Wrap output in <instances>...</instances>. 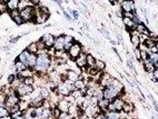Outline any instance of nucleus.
Returning <instances> with one entry per match:
<instances>
[{"instance_id": "obj_1", "label": "nucleus", "mask_w": 158, "mask_h": 119, "mask_svg": "<svg viewBox=\"0 0 158 119\" xmlns=\"http://www.w3.org/2000/svg\"><path fill=\"white\" fill-rule=\"evenodd\" d=\"M36 10L32 6H27L20 11V16L25 22L35 21L36 20Z\"/></svg>"}, {"instance_id": "obj_2", "label": "nucleus", "mask_w": 158, "mask_h": 119, "mask_svg": "<svg viewBox=\"0 0 158 119\" xmlns=\"http://www.w3.org/2000/svg\"><path fill=\"white\" fill-rule=\"evenodd\" d=\"M35 88L32 85H26L24 83H21L18 87L16 92L20 98L24 97L26 96H30L32 93L34 91Z\"/></svg>"}, {"instance_id": "obj_3", "label": "nucleus", "mask_w": 158, "mask_h": 119, "mask_svg": "<svg viewBox=\"0 0 158 119\" xmlns=\"http://www.w3.org/2000/svg\"><path fill=\"white\" fill-rule=\"evenodd\" d=\"M82 46L79 42H74L68 51V53L70 56V59L75 61L77 57H78L82 52Z\"/></svg>"}, {"instance_id": "obj_4", "label": "nucleus", "mask_w": 158, "mask_h": 119, "mask_svg": "<svg viewBox=\"0 0 158 119\" xmlns=\"http://www.w3.org/2000/svg\"><path fill=\"white\" fill-rule=\"evenodd\" d=\"M41 39L45 43L47 49H49L54 47L55 37L49 33H45L41 38Z\"/></svg>"}, {"instance_id": "obj_5", "label": "nucleus", "mask_w": 158, "mask_h": 119, "mask_svg": "<svg viewBox=\"0 0 158 119\" xmlns=\"http://www.w3.org/2000/svg\"><path fill=\"white\" fill-rule=\"evenodd\" d=\"M64 35H60L55 37V42L53 48L55 51H62L64 50Z\"/></svg>"}, {"instance_id": "obj_6", "label": "nucleus", "mask_w": 158, "mask_h": 119, "mask_svg": "<svg viewBox=\"0 0 158 119\" xmlns=\"http://www.w3.org/2000/svg\"><path fill=\"white\" fill-rule=\"evenodd\" d=\"M86 55L84 52H81L78 57L75 59V63L76 66L79 68H83L87 66L86 63Z\"/></svg>"}, {"instance_id": "obj_7", "label": "nucleus", "mask_w": 158, "mask_h": 119, "mask_svg": "<svg viewBox=\"0 0 158 119\" xmlns=\"http://www.w3.org/2000/svg\"><path fill=\"white\" fill-rule=\"evenodd\" d=\"M37 55L36 54H30V56L27 61V67L28 68L32 69L35 71V67L36 66Z\"/></svg>"}, {"instance_id": "obj_8", "label": "nucleus", "mask_w": 158, "mask_h": 119, "mask_svg": "<svg viewBox=\"0 0 158 119\" xmlns=\"http://www.w3.org/2000/svg\"><path fill=\"white\" fill-rule=\"evenodd\" d=\"M70 104L68 102L67 100H65L64 98V99L60 100V101L58 102L57 104V107L60 109V110L61 112H68V108L70 106Z\"/></svg>"}, {"instance_id": "obj_9", "label": "nucleus", "mask_w": 158, "mask_h": 119, "mask_svg": "<svg viewBox=\"0 0 158 119\" xmlns=\"http://www.w3.org/2000/svg\"><path fill=\"white\" fill-rule=\"evenodd\" d=\"M30 54L31 53H30L26 49H25V50H23V51L19 54V56L17 57V59H18V60H19L21 62H22L23 64H25V65L27 66V61L29 57L30 56Z\"/></svg>"}, {"instance_id": "obj_10", "label": "nucleus", "mask_w": 158, "mask_h": 119, "mask_svg": "<svg viewBox=\"0 0 158 119\" xmlns=\"http://www.w3.org/2000/svg\"><path fill=\"white\" fill-rule=\"evenodd\" d=\"M122 7L124 12H132L134 7L133 2L131 0H125L122 2Z\"/></svg>"}, {"instance_id": "obj_11", "label": "nucleus", "mask_w": 158, "mask_h": 119, "mask_svg": "<svg viewBox=\"0 0 158 119\" xmlns=\"http://www.w3.org/2000/svg\"><path fill=\"white\" fill-rule=\"evenodd\" d=\"M66 74L67 76V79L72 82H74L75 81L79 79V75L78 73L73 70H67L66 71Z\"/></svg>"}, {"instance_id": "obj_12", "label": "nucleus", "mask_w": 158, "mask_h": 119, "mask_svg": "<svg viewBox=\"0 0 158 119\" xmlns=\"http://www.w3.org/2000/svg\"><path fill=\"white\" fill-rule=\"evenodd\" d=\"M139 34H145L149 36V32L147 28L143 25V24L139 23L137 25L135 29H134Z\"/></svg>"}, {"instance_id": "obj_13", "label": "nucleus", "mask_w": 158, "mask_h": 119, "mask_svg": "<svg viewBox=\"0 0 158 119\" xmlns=\"http://www.w3.org/2000/svg\"><path fill=\"white\" fill-rule=\"evenodd\" d=\"M140 38L137 34H132L131 35V42L133 46L137 48H138L140 45Z\"/></svg>"}, {"instance_id": "obj_14", "label": "nucleus", "mask_w": 158, "mask_h": 119, "mask_svg": "<svg viewBox=\"0 0 158 119\" xmlns=\"http://www.w3.org/2000/svg\"><path fill=\"white\" fill-rule=\"evenodd\" d=\"M96 59L92 55L87 54L86 55V63L88 67H95Z\"/></svg>"}, {"instance_id": "obj_15", "label": "nucleus", "mask_w": 158, "mask_h": 119, "mask_svg": "<svg viewBox=\"0 0 158 119\" xmlns=\"http://www.w3.org/2000/svg\"><path fill=\"white\" fill-rule=\"evenodd\" d=\"M74 85L75 86V89L79 90H83L86 88V84L84 82V80L78 79L74 83Z\"/></svg>"}, {"instance_id": "obj_16", "label": "nucleus", "mask_w": 158, "mask_h": 119, "mask_svg": "<svg viewBox=\"0 0 158 119\" xmlns=\"http://www.w3.org/2000/svg\"><path fill=\"white\" fill-rule=\"evenodd\" d=\"M15 66L16 67V69H17V73L22 72V71L25 70V69H26L27 68V67L26 66L25 64H23L22 62L20 61L19 60H18V59H16L15 61Z\"/></svg>"}, {"instance_id": "obj_17", "label": "nucleus", "mask_w": 158, "mask_h": 119, "mask_svg": "<svg viewBox=\"0 0 158 119\" xmlns=\"http://www.w3.org/2000/svg\"><path fill=\"white\" fill-rule=\"evenodd\" d=\"M8 10H12L14 9L18 8V0H8V1L7 3Z\"/></svg>"}, {"instance_id": "obj_18", "label": "nucleus", "mask_w": 158, "mask_h": 119, "mask_svg": "<svg viewBox=\"0 0 158 119\" xmlns=\"http://www.w3.org/2000/svg\"><path fill=\"white\" fill-rule=\"evenodd\" d=\"M26 49L31 54H37L38 52V48H37L36 42H32L26 48Z\"/></svg>"}, {"instance_id": "obj_19", "label": "nucleus", "mask_w": 158, "mask_h": 119, "mask_svg": "<svg viewBox=\"0 0 158 119\" xmlns=\"http://www.w3.org/2000/svg\"><path fill=\"white\" fill-rule=\"evenodd\" d=\"M123 21L127 27L129 28L130 29L134 28L135 27V23H134V21L132 20V19L130 17H124L123 19Z\"/></svg>"}, {"instance_id": "obj_20", "label": "nucleus", "mask_w": 158, "mask_h": 119, "mask_svg": "<svg viewBox=\"0 0 158 119\" xmlns=\"http://www.w3.org/2000/svg\"><path fill=\"white\" fill-rule=\"evenodd\" d=\"M40 94L41 95V96L43 97L44 99H46L49 98L50 92H49V90L46 87L42 86L40 88Z\"/></svg>"}, {"instance_id": "obj_21", "label": "nucleus", "mask_w": 158, "mask_h": 119, "mask_svg": "<svg viewBox=\"0 0 158 119\" xmlns=\"http://www.w3.org/2000/svg\"><path fill=\"white\" fill-rule=\"evenodd\" d=\"M105 63L102 60H100V59H96V65H95V67L98 69V70L101 71L103 70H104L105 68Z\"/></svg>"}, {"instance_id": "obj_22", "label": "nucleus", "mask_w": 158, "mask_h": 119, "mask_svg": "<svg viewBox=\"0 0 158 119\" xmlns=\"http://www.w3.org/2000/svg\"><path fill=\"white\" fill-rule=\"evenodd\" d=\"M70 94L75 99H79V98H80L83 97V93L82 90L75 89L73 90V91H72Z\"/></svg>"}, {"instance_id": "obj_23", "label": "nucleus", "mask_w": 158, "mask_h": 119, "mask_svg": "<svg viewBox=\"0 0 158 119\" xmlns=\"http://www.w3.org/2000/svg\"><path fill=\"white\" fill-rule=\"evenodd\" d=\"M11 115L8 109L6 107H0V118Z\"/></svg>"}, {"instance_id": "obj_24", "label": "nucleus", "mask_w": 158, "mask_h": 119, "mask_svg": "<svg viewBox=\"0 0 158 119\" xmlns=\"http://www.w3.org/2000/svg\"><path fill=\"white\" fill-rule=\"evenodd\" d=\"M37 48H38V51H42V50H45L47 49L45 43L42 41V40L40 39L39 40L36 42Z\"/></svg>"}, {"instance_id": "obj_25", "label": "nucleus", "mask_w": 158, "mask_h": 119, "mask_svg": "<svg viewBox=\"0 0 158 119\" xmlns=\"http://www.w3.org/2000/svg\"><path fill=\"white\" fill-rule=\"evenodd\" d=\"M34 83H35V79L33 77H33H26L25 79V80L23 83H24V84L26 85L33 86L34 84Z\"/></svg>"}, {"instance_id": "obj_26", "label": "nucleus", "mask_w": 158, "mask_h": 119, "mask_svg": "<svg viewBox=\"0 0 158 119\" xmlns=\"http://www.w3.org/2000/svg\"><path fill=\"white\" fill-rule=\"evenodd\" d=\"M9 14H10V16L11 17V18L13 19V17H16V16H20V11L18 8L14 9V10H12L9 11Z\"/></svg>"}, {"instance_id": "obj_27", "label": "nucleus", "mask_w": 158, "mask_h": 119, "mask_svg": "<svg viewBox=\"0 0 158 119\" xmlns=\"http://www.w3.org/2000/svg\"><path fill=\"white\" fill-rule=\"evenodd\" d=\"M12 20L15 21V22L17 24V25H22L23 23H25L24 20H23V19H22V17L20 16V15L16 16V17H13L12 19Z\"/></svg>"}, {"instance_id": "obj_28", "label": "nucleus", "mask_w": 158, "mask_h": 119, "mask_svg": "<svg viewBox=\"0 0 158 119\" xmlns=\"http://www.w3.org/2000/svg\"><path fill=\"white\" fill-rule=\"evenodd\" d=\"M71 115L68 112H61L58 119H71Z\"/></svg>"}, {"instance_id": "obj_29", "label": "nucleus", "mask_w": 158, "mask_h": 119, "mask_svg": "<svg viewBox=\"0 0 158 119\" xmlns=\"http://www.w3.org/2000/svg\"><path fill=\"white\" fill-rule=\"evenodd\" d=\"M16 79V76L15 74H10L7 77V82L9 85H11Z\"/></svg>"}, {"instance_id": "obj_30", "label": "nucleus", "mask_w": 158, "mask_h": 119, "mask_svg": "<svg viewBox=\"0 0 158 119\" xmlns=\"http://www.w3.org/2000/svg\"><path fill=\"white\" fill-rule=\"evenodd\" d=\"M73 42H74V39H73V38L71 36L64 35V43H65V44H68V43Z\"/></svg>"}, {"instance_id": "obj_31", "label": "nucleus", "mask_w": 158, "mask_h": 119, "mask_svg": "<svg viewBox=\"0 0 158 119\" xmlns=\"http://www.w3.org/2000/svg\"><path fill=\"white\" fill-rule=\"evenodd\" d=\"M134 54H135L136 58L138 60H141V50L139 49V48H136L135 51H134Z\"/></svg>"}, {"instance_id": "obj_32", "label": "nucleus", "mask_w": 158, "mask_h": 119, "mask_svg": "<svg viewBox=\"0 0 158 119\" xmlns=\"http://www.w3.org/2000/svg\"><path fill=\"white\" fill-rule=\"evenodd\" d=\"M153 76V79H155L156 80H158V67H156L155 69V70L152 72Z\"/></svg>"}, {"instance_id": "obj_33", "label": "nucleus", "mask_w": 158, "mask_h": 119, "mask_svg": "<svg viewBox=\"0 0 158 119\" xmlns=\"http://www.w3.org/2000/svg\"><path fill=\"white\" fill-rule=\"evenodd\" d=\"M108 119H118V116L115 113H113V111H112L111 114L110 116L108 117Z\"/></svg>"}, {"instance_id": "obj_34", "label": "nucleus", "mask_w": 158, "mask_h": 119, "mask_svg": "<svg viewBox=\"0 0 158 119\" xmlns=\"http://www.w3.org/2000/svg\"><path fill=\"white\" fill-rule=\"evenodd\" d=\"M127 65H128V66L130 67V68L132 69V70H133L134 69V64L133 63H132V61L131 60H130V59H128L127 60Z\"/></svg>"}, {"instance_id": "obj_35", "label": "nucleus", "mask_w": 158, "mask_h": 119, "mask_svg": "<svg viewBox=\"0 0 158 119\" xmlns=\"http://www.w3.org/2000/svg\"><path fill=\"white\" fill-rule=\"evenodd\" d=\"M18 40H19V37H16V38H12V39L10 40V43H11V44H16V43H17L18 42Z\"/></svg>"}, {"instance_id": "obj_36", "label": "nucleus", "mask_w": 158, "mask_h": 119, "mask_svg": "<svg viewBox=\"0 0 158 119\" xmlns=\"http://www.w3.org/2000/svg\"><path fill=\"white\" fill-rule=\"evenodd\" d=\"M73 15L75 19H77L78 18V17H79V13H78V12L77 11H73Z\"/></svg>"}, {"instance_id": "obj_37", "label": "nucleus", "mask_w": 158, "mask_h": 119, "mask_svg": "<svg viewBox=\"0 0 158 119\" xmlns=\"http://www.w3.org/2000/svg\"><path fill=\"white\" fill-rule=\"evenodd\" d=\"M0 119H13V117L11 115H9V116H7L5 117H1L0 118Z\"/></svg>"}, {"instance_id": "obj_38", "label": "nucleus", "mask_w": 158, "mask_h": 119, "mask_svg": "<svg viewBox=\"0 0 158 119\" xmlns=\"http://www.w3.org/2000/svg\"><path fill=\"white\" fill-rule=\"evenodd\" d=\"M156 48H157V51H158V40H157V42H156Z\"/></svg>"}, {"instance_id": "obj_39", "label": "nucleus", "mask_w": 158, "mask_h": 119, "mask_svg": "<svg viewBox=\"0 0 158 119\" xmlns=\"http://www.w3.org/2000/svg\"><path fill=\"white\" fill-rule=\"evenodd\" d=\"M109 1H111V2H113V1H114L115 0H109Z\"/></svg>"}]
</instances>
